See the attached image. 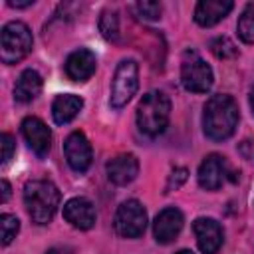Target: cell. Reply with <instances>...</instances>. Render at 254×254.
Here are the masks:
<instances>
[{"label":"cell","instance_id":"1","mask_svg":"<svg viewBox=\"0 0 254 254\" xmlns=\"http://www.w3.org/2000/svg\"><path fill=\"white\" fill-rule=\"evenodd\" d=\"M238 123V105L230 95H212L202 113V127L208 139L224 141L228 139Z\"/></svg>","mask_w":254,"mask_h":254},{"label":"cell","instance_id":"2","mask_svg":"<svg viewBox=\"0 0 254 254\" xmlns=\"http://www.w3.org/2000/svg\"><path fill=\"white\" fill-rule=\"evenodd\" d=\"M62 194L52 181L36 179V181H28L24 187V204L30 218L36 224H48L54 218Z\"/></svg>","mask_w":254,"mask_h":254},{"label":"cell","instance_id":"3","mask_svg":"<svg viewBox=\"0 0 254 254\" xmlns=\"http://www.w3.org/2000/svg\"><path fill=\"white\" fill-rule=\"evenodd\" d=\"M171 115V101L163 91H149L143 95V99L137 105V127L149 135L155 137L165 131Z\"/></svg>","mask_w":254,"mask_h":254},{"label":"cell","instance_id":"4","mask_svg":"<svg viewBox=\"0 0 254 254\" xmlns=\"http://www.w3.org/2000/svg\"><path fill=\"white\" fill-rule=\"evenodd\" d=\"M32 50V32L24 22H8L0 36V58L4 64H16Z\"/></svg>","mask_w":254,"mask_h":254},{"label":"cell","instance_id":"5","mask_svg":"<svg viewBox=\"0 0 254 254\" xmlns=\"http://www.w3.org/2000/svg\"><path fill=\"white\" fill-rule=\"evenodd\" d=\"M212 79L210 65L196 52H185L181 62V81L185 89L192 93H206L212 87Z\"/></svg>","mask_w":254,"mask_h":254},{"label":"cell","instance_id":"6","mask_svg":"<svg viewBox=\"0 0 254 254\" xmlns=\"http://www.w3.org/2000/svg\"><path fill=\"white\" fill-rule=\"evenodd\" d=\"M139 87V67L133 60H123L119 62L115 75L111 79V107L121 109L123 105H127V101L135 95Z\"/></svg>","mask_w":254,"mask_h":254},{"label":"cell","instance_id":"7","mask_svg":"<svg viewBox=\"0 0 254 254\" xmlns=\"http://www.w3.org/2000/svg\"><path fill=\"white\" fill-rule=\"evenodd\" d=\"M147 212L139 200H125L115 214V230L123 238H137L145 232Z\"/></svg>","mask_w":254,"mask_h":254},{"label":"cell","instance_id":"8","mask_svg":"<svg viewBox=\"0 0 254 254\" xmlns=\"http://www.w3.org/2000/svg\"><path fill=\"white\" fill-rule=\"evenodd\" d=\"M64 153L67 159V165L75 173H85L91 165V145L87 137L81 131H73L64 141Z\"/></svg>","mask_w":254,"mask_h":254},{"label":"cell","instance_id":"9","mask_svg":"<svg viewBox=\"0 0 254 254\" xmlns=\"http://www.w3.org/2000/svg\"><path fill=\"white\" fill-rule=\"evenodd\" d=\"M22 135H24L26 143L30 145V149L38 157H46L50 153V147H52V131L48 129V125L42 119H38V117H26L22 121Z\"/></svg>","mask_w":254,"mask_h":254},{"label":"cell","instance_id":"10","mask_svg":"<svg viewBox=\"0 0 254 254\" xmlns=\"http://www.w3.org/2000/svg\"><path fill=\"white\" fill-rule=\"evenodd\" d=\"M183 212L175 206H169L165 210H161L155 218V224H153V234H155V240L159 244H169L173 242L179 232L183 230Z\"/></svg>","mask_w":254,"mask_h":254},{"label":"cell","instance_id":"11","mask_svg":"<svg viewBox=\"0 0 254 254\" xmlns=\"http://www.w3.org/2000/svg\"><path fill=\"white\" fill-rule=\"evenodd\" d=\"M97 60L95 54L87 48H79L71 52L65 60V75L73 81H87L95 71Z\"/></svg>","mask_w":254,"mask_h":254},{"label":"cell","instance_id":"12","mask_svg":"<svg viewBox=\"0 0 254 254\" xmlns=\"http://www.w3.org/2000/svg\"><path fill=\"white\" fill-rule=\"evenodd\" d=\"M192 232L202 254H214L222 244V228L212 218H196L192 222Z\"/></svg>","mask_w":254,"mask_h":254},{"label":"cell","instance_id":"13","mask_svg":"<svg viewBox=\"0 0 254 254\" xmlns=\"http://www.w3.org/2000/svg\"><path fill=\"white\" fill-rule=\"evenodd\" d=\"M64 218L79 230H89L95 224V208L87 198L75 196L64 204Z\"/></svg>","mask_w":254,"mask_h":254},{"label":"cell","instance_id":"14","mask_svg":"<svg viewBox=\"0 0 254 254\" xmlns=\"http://www.w3.org/2000/svg\"><path fill=\"white\" fill-rule=\"evenodd\" d=\"M226 179V161L220 155H208L198 167V185L204 190H216Z\"/></svg>","mask_w":254,"mask_h":254},{"label":"cell","instance_id":"15","mask_svg":"<svg viewBox=\"0 0 254 254\" xmlns=\"http://www.w3.org/2000/svg\"><path fill=\"white\" fill-rule=\"evenodd\" d=\"M105 171H107V177H109L111 183H115V185H127V183H131L137 177V173H139V161L131 153L117 155V157H113L107 163Z\"/></svg>","mask_w":254,"mask_h":254},{"label":"cell","instance_id":"16","mask_svg":"<svg viewBox=\"0 0 254 254\" xmlns=\"http://www.w3.org/2000/svg\"><path fill=\"white\" fill-rule=\"evenodd\" d=\"M232 6L234 4L230 0H200L194 8V20L198 26H204V28L214 26L224 16H228Z\"/></svg>","mask_w":254,"mask_h":254},{"label":"cell","instance_id":"17","mask_svg":"<svg viewBox=\"0 0 254 254\" xmlns=\"http://www.w3.org/2000/svg\"><path fill=\"white\" fill-rule=\"evenodd\" d=\"M81 107H83V99L79 95L62 93L52 103V117H54V121L58 125H65L81 111Z\"/></svg>","mask_w":254,"mask_h":254},{"label":"cell","instance_id":"18","mask_svg":"<svg viewBox=\"0 0 254 254\" xmlns=\"http://www.w3.org/2000/svg\"><path fill=\"white\" fill-rule=\"evenodd\" d=\"M42 91V75L36 69H26L20 73L16 85H14V97L22 103H28L36 99Z\"/></svg>","mask_w":254,"mask_h":254},{"label":"cell","instance_id":"19","mask_svg":"<svg viewBox=\"0 0 254 254\" xmlns=\"http://www.w3.org/2000/svg\"><path fill=\"white\" fill-rule=\"evenodd\" d=\"M238 36L246 44H254V4H248L238 18Z\"/></svg>","mask_w":254,"mask_h":254},{"label":"cell","instance_id":"20","mask_svg":"<svg viewBox=\"0 0 254 254\" xmlns=\"http://www.w3.org/2000/svg\"><path fill=\"white\" fill-rule=\"evenodd\" d=\"M99 32L103 34L105 40H111L115 42L119 38V18H117V12L113 10H105L99 18Z\"/></svg>","mask_w":254,"mask_h":254},{"label":"cell","instance_id":"21","mask_svg":"<svg viewBox=\"0 0 254 254\" xmlns=\"http://www.w3.org/2000/svg\"><path fill=\"white\" fill-rule=\"evenodd\" d=\"M210 50H212V54H214L218 60H228V58H234V56L238 54L234 42H232L230 38H226V36H220V38L212 40Z\"/></svg>","mask_w":254,"mask_h":254},{"label":"cell","instance_id":"22","mask_svg":"<svg viewBox=\"0 0 254 254\" xmlns=\"http://www.w3.org/2000/svg\"><path fill=\"white\" fill-rule=\"evenodd\" d=\"M0 230H2V244L8 246L20 230V220L14 214H2L0 216Z\"/></svg>","mask_w":254,"mask_h":254},{"label":"cell","instance_id":"23","mask_svg":"<svg viewBox=\"0 0 254 254\" xmlns=\"http://www.w3.org/2000/svg\"><path fill=\"white\" fill-rule=\"evenodd\" d=\"M137 10L139 14L145 18V20H157L161 16V4L159 2H139L137 4Z\"/></svg>","mask_w":254,"mask_h":254},{"label":"cell","instance_id":"24","mask_svg":"<svg viewBox=\"0 0 254 254\" xmlns=\"http://www.w3.org/2000/svg\"><path fill=\"white\" fill-rule=\"evenodd\" d=\"M187 177H189V171L187 169H183V167H179V169H175L171 175H169V181H167V190H175V189H179L185 181H187Z\"/></svg>","mask_w":254,"mask_h":254},{"label":"cell","instance_id":"25","mask_svg":"<svg viewBox=\"0 0 254 254\" xmlns=\"http://www.w3.org/2000/svg\"><path fill=\"white\" fill-rule=\"evenodd\" d=\"M14 147H16V143H14L12 135H10V133H2V163H4V165L12 159Z\"/></svg>","mask_w":254,"mask_h":254},{"label":"cell","instance_id":"26","mask_svg":"<svg viewBox=\"0 0 254 254\" xmlns=\"http://www.w3.org/2000/svg\"><path fill=\"white\" fill-rule=\"evenodd\" d=\"M0 187H2V196H0V202H6V200L10 198V185H8V181H6V179H2V181H0Z\"/></svg>","mask_w":254,"mask_h":254},{"label":"cell","instance_id":"27","mask_svg":"<svg viewBox=\"0 0 254 254\" xmlns=\"http://www.w3.org/2000/svg\"><path fill=\"white\" fill-rule=\"evenodd\" d=\"M12 8H26V6H32V0H28V2H16V0H10L8 2Z\"/></svg>","mask_w":254,"mask_h":254},{"label":"cell","instance_id":"28","mask_svg":"<svg viewBox=\"0 0 254 254\" xmlns=\"http://www.w3.org/2000/svg\"><path fill=\"white\" fill-rule=\"evenodd\" d=\"M46 254H69L67 250H62V248H50Z\"/></svg>","mask_w":254,"mask_h":254},{"label":"cell","instance_id":"29","mask_svg":"<svg viewBox=\"0 0 254 254\" xmlns=\"http://www.w3.org/2000/svg\"><path fill=\"white\" fill-rule=\"evenodd\" d=\"M250 107H252V111H254V89H252V93H250Z\"/></svg>","mask_w":254,"mask_h":254},{"label":"cell","instance_id":"30","mask_svg":"<svg viewBox=\"0 0 254 254\" xmlns=\"http://www.w3.org/2000/svg\"><path fill=\"white\" fill-rule=\"evenodd\" d=\"M177 254H192L190 250H181V252H177Z\"/></svg>","mask_w":254,"mask_h":254}]
</instances>
